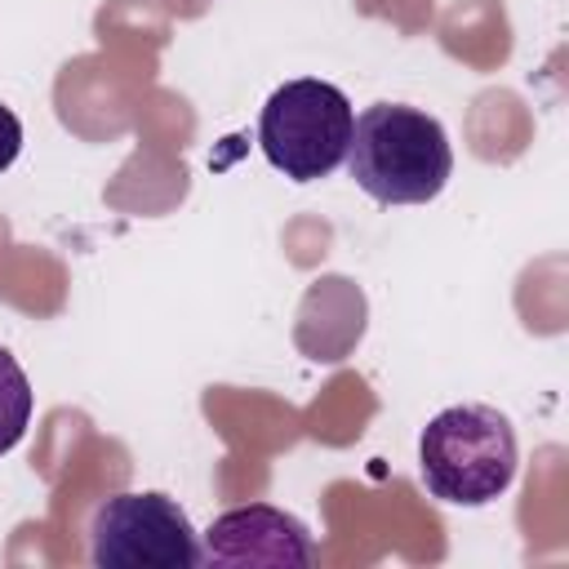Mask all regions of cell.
I'll list each match as a JSON object with an SVG mask.
<instances>
[{"label": "cell", "instance_id": "7a4b0ae2", "mask_svg": "<svg viewBox=\"0 0 569 569\" xmlns=\"http://www.w3.org/2000/svg\"><path fill=\"white\" fill-rule=\"evenodd\" d=\"M520 449L511 418L493 405H449L418 436V476L431 498L485 507L516 480Z\"/></svg>", "mask_w": 569, "mask_h": 569}, {"label": "cell", "instance_id": "6da1fadb", "mask_svg": "<svg viewBox=\"0 0 569 569\" xmlns=\"http://www.w3.org/2000/svg\"><path fill=\"white\" fill-rule=\"evenodd\" d=\"M347 169L378 204H427L453 173V147L436 116L405 102H373L351 124Z\"/></svg>", "mask_w": 569, "mask_h": 569}, {"label": "cell", "instance_id": "3957f363", "mask_svg": "<svg viewBox=\"0 0 569 569\" xmlns=\"http://www.w3.org/2000/svg\"><path fill=\"white\" fill-rule=\"evenodd\" d=\"M356 111L347 93L329 80L280 84L258 116V147L276 173L289 182H320L347 160Z\"/></svg>", "mask_w": 569, "mask_h": 569}, {"label": "cell", "instance_id": "5b68a950", "mask_svg": "<svg viewBox=\"0 0 569 569\" xmlns=\"http://www.w3.org/2000/svg\"><path fill=\"white\" fill-rule=\"evenodd\" d=\"M200 565L218 569H249V565H316V542L311 529L271 507V502H249L222 511L200 542Z\"/></svg>", "mask_w": 569, "mask_h": 569}, {"label": "cell", "instance_id": "277c9868", "mask_svg": "<svg viewBox=\"0 0 569 569\" xmlns=\"http://www.w3.org/2000/svg\"><path fill=\"white\" fill-rule=\"evenodd\" d=\"M89 556L102 569H196L200 533L169 493H111L93 507Z\"/></svg>", "mask_w": 569, "mask_h": 569}, {"label": "cell", "instance_id": "52a82bcc", "mask_svg": "<svg viewBox=\"0 0 569 569\" xmlns=\"http://www.w3.org/2000/svg\"><path fill=\"white\" fill-rule=\"evenodd\" d=\"M18 151H22V124L9 107H0V173L18 160Z\"/></svg>", "mask_w": 569, "mask_h": 569}, {"label": "cell", "instance_id": "8992f818", "mask_svg": "<svg viewBox=\"0 0 569 569\" xmlns=\"http://www.w3.org/2000/svg\"><path fill=\"white\" fill-rule=\"evenodd\" d=\"M31 382L22 373V365L13 360L9 347H0V453H9L22 436H27V422H31Z\"/></svg>", "mask_w": 569, "mask_h": 569}]
</instances>
